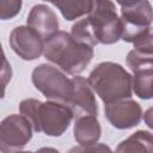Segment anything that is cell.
Segmentation results:
<instances>
[{"mask_svg":"<svg viewBox=\"0 0 153 153\" xmlns=\"http://www.w3.org/2000/svg\"><path fill=\"white\" fill-rule=\"evenodd\" d=\"M72 84L73 92L67 103V106L72 110L73 116L75 118L87 115L97 116L98 105L87 79L82 76H74L72 78Z\"/></svg>","mask_w":153,"mask_h":153,"instance_id":"30bf717a","label":"cell"},{"mask_svg":"<svg viewBox=\"0 0 153 153\" xmlns=\"http://www.w3.org/2000/svg\"><path fill=\"white\" fill-rule=\"evenodd\" d=\"M152 78L153 66H147L133 71L131 76V90L141 99L152 98Z\"/></svg>","mask_w":153,"mask_h":153,"instance_id":"5bb4252c","label":"cell"},{"mask_svg":"<svg viewBox=\"0 0 153 153\" xmlns=\"http://www.w3.org/2000/svg\"><path fill=\"white\" fill-rule=\"evenodd\" d=\"M126 62L128 67L131 69V72L137 68L153 66V50L134 48L128 53Z\"/></svg>","mask_w":153,"mask_h":153,"instance_id":"2e32d148","label":"cell"},{"mask_svg":"<svg viewBox=\"0 0 153 153\" xmlns=\"http://www.w3.org/2000/svg\"><path fill=\"white\" fill-rule=\"evenodd\" d=\"M31 79L33 86L48 100L67 105L73 92V84L63 72L51 65L42 63L32 71Z\"/></svg>","mask_w":153,"mask_h":153,"instance_id":"8992f818","label":"cell"},{"mask_svg":"<svg viewBox=\"0 0 153 153\" xmlns=\"http://www.w3.org/2000/svg\"><path fill=\"white\" fill-rule=\"evenodd\" d=\"M151 112H152V109H148V110H147V112L143 115V116H146V123H147V126H148L149 128H152V122H151Z\"/></svg>","mask_w":153,"mask_h":153,"instance_id":"ffe728a7","label":"cell"},{"mask_svg":"<svg viewBox=\"0 0 153 153\" xmlns=\"http://www.w3.org/2000/svg\"><path fill=\"white\" fill-rule=\"evenodd\" d=\"M88 85L108 105L124 99H130L131 75L120 63L104 61L98 63L88 75Z\"/></svg>","mask_w":153,"mask_h":153,"instance_id":"3957f363","label":"cell"},{"mask_svg":"<svg viewBox=\"0 0 153 153\" xmlns=\"http://www.w3.org/2000/svg\"><path fill=\"white\" fill-rule=\"evenodd\" d=\"M86 18L97 44H114L121 38V20L114 2L109 0L93 1L92 10Z\"/></svg>","mask_w":153,"mask_h":153,"instance_id":"5b68a950","label":"cell"},{"mask_svg":"<svg viewBox=\"0 0 153 153\" xmlns=\"http://www.w3.org/2000/svg\"><path fill=\"white\" fill-rule=\"evenodd\" d=\"M0 53H4V49H2V45H1V43H0Z\"/></svg>","mask_w":153,"mask_h":153,"instance_id":"603a6c76","label":"cell"},{"mask_svg":"<svg viewBox=\"0 0 153 153\" xmlns=\"http://www.w3.org/2000/svg\"><path fill=\"white\" fill-rule=\"evenodd\" d=\"M19 112L31 124L36 133H44L48 136H61L73 120L72 110L57 102L47 100L42 103L35 98L20 102Z\"/></svg>","mask_w":153,"mask_h":153,"instance_id":"7a4b0ae2","label":"cell"},{"mask_svg":"<svg viewBox=\"0 0 153 153\" xmlns=\"http://www.w3.org/2000/svg\"><path fill=\"white\" fill-rule=\"evenodd\" d=\"M17 153H36V152H30V151H26V152H22V151H19V152H17Z\"/></svg>","mask_w":153,"mask_h":153,"instance_id":"7402d4cb","label":"cell"},{"mask_svg":"<svg viewBox=\"0 0 153 153\" xmlns=\"http://www.w3.org/2000/svg\"><path fill=\"white\" fill-rule=\"evenodd\" d=\"M104 114L110 124L117 129H130L142 120V109L133 99H124L104 106Z\"/></svg>","mask_w":153,"mask_h":153,"instance_id":"9c48e42d","label":"cell"},{"mask_svg":"<svg viewBox=\"0 0 153 153\" xmlns=\"http://www.w3.org/2000/svg\"><path fill=\"white\" fill-rule=\"evenodd\" d=\"M10 45L19 57L32 61L43 54L44 39L27 25H20L12 30Z\"/></svg>","mask_w":153,"mask_h":153,"instance_id":"ba28073f","label":"cell"},{"mask_svg":"<svg viewBox=\"0 0 153 153\" xmlns=\"http://www.w3.org/2000/svg\"><path fill=\"white\" fill-rule=\"evenodd\" d=\"M67 153H114L111 148L105 143H94L90 146H75Z\"/></svg>","mask_w":153,"mask_h":153,"instance_id":"ac0fdd59","label":"cell"},{"mask_svg":"<svg viewBox=\"0 0 153 153\" xmlns=\"http://www.w3.org/2000/svg\"><path fill=\"white\" fill-rule=\"evenodd\" d=\"M5 88H6V87L0 86V99H2V98L5 97Z\"/></svg>","mask_w":153,"mask_h":153,"instance_id":"44dd1931","label":"cell"},{"mask_svg":"<svg viewBox=\"0 0 153 153\" xmlns=\"http://www.w3.org/2000/svg\"><path fill=\"white\" fill-rule=\"evenodd\" d=\"M27 26L35 30L44 41L59 31V19L55 12L45 4L35 5L27 14Z\"/></svg>","mask_w":153,"mask_h":153,"instance_id":"8fae6325","label":"cell"},{"mask_svg":"<svg viewBox=\"0 0 153 153\" xmlns=\"http://www.w3.org/2000/svg\"><path fill=\"white\" fill-rule=\"evenodd\" d=\"M36 153H60V152L57 149L53 148V147H42Z\"/></svg>","mask_w":153,"mask_h":153,"instance_id":"d6986e66","label":"cell"},{"mask_svg":"<svg viewBox=\"0 0 153 153\" xmlns=\"http://www.w3.org/2000/svg\"><path fill=\"white\" fill-rule=\"evenodd\" d=\"M32 137V127L22 115H10L0 122V152L17 153Z\"/></svg>","mask_w":153,"mask_h":153,"instance_id":"52a82bcc","label":"cell"},{"mask_svg":"<svg viewBox=\"0 0 153 153\" xmlns=\"http://www.w3.org/2000/svg\"><path fill=\"white\" fill-rule=\"evenodd\" d=\"M51 5L57 7L66 20H74L84 14H88L92 10L93 1L74 0V1H51Z\"/></svg>","mask_w":153,"mask_h":153,"instance_id":"9a60e30c","label":"cell"},{"mask_svg":"<svg viewBox=\"0 0 153 153\" xmlns=\"http://www.w3.org/2000/svg\"><path fill=\"white\" fill-rule=\"evenodd\" d=\"M121 6V38L136 44L152 35V5L149 1H118Z\"/></svg>","mask_w":153,"mask_h":153,"instance_id":"277c9868","label":"cell"},{"mask_svg":"<svg viewBox=\"0 0 153 153\" xmlns=\"http://www.w3.org/2000/svg\"><path fill=\"white\" fill-rule=\"evenodd\" d=\"M22 5L23 2L20 0H0V19H12L19 13Z\"/></svg>","mask_w":153,"mask_h":153,"instance_id":"e0dca14e","label":"cell"},{"mask_svg":"<svg viewBox=\"0 0 153 153\" xmlns=\"http://www.w3.org/2000/svg\"><path fill=\"white\" fill-rule=\"evenodd\" d=\"M73 134L79 146H90L97 143L102 135V128L97 116L87 115L75 118Z\"/></svg>","mask_w":153,"mask_h":153,"instance_id":"7c38bea8","label":"cell"},{"mask_svg":"<svg viewBox=\"0 0 153 153\" xmlns=\"http://www.w3.org/2000/svg\"><path fill=\"white\" fill-rule=\"evenodd\" d=\"M115 153H153V136L151 131L137 130L121 141Z\"/></svg>","mask_w":153,"mask_h":153,"instance_id":"4fadbf2b","label":"cell"},{"mask_svg":"<svg viewBox=\"0 0 153 153\" xmlns=\"http://www.w3.org/2000/svg\"><path fill=\"white\" fill-rule=\"evenodd\" d=\"M44 57L68 74L81 73L93 57V48L76 42L68 32L57 31L44 41Z\"/></svg>","mask_w":153,"mask_h":153,"instance_id":"6da1fadb","label":"cell"}]
</instances>
